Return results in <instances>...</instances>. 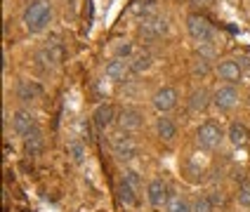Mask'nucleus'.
Listing matches in <instances>:
<instances>
[{"mask_svg": "<svg viewBox=\"0 0 250 212\" xmlns=\"http://www.w3.org/2000/svg\"><path fill=\"white\" fill-rule=\"evenodd\" d=\"M52 2L50 0H28L24 12H21V21L31 36H38L52 21Z\"/></svg>", "mask_w": 250, "mask_h": 212, "instance_id": "f257e3e1", "label": "nucleus"}, {"mask_svg": "<svg viewBox=\"0 0 250 212\" xmlns=\"http://www.w3.org/2000/svg\"><path fill=\"white\" fill-rule=\"evenodd\" d=\"M85 154H87V151H85V146L81 141H71L69 144V155L73 158V163H83Z\"/></svg>", "mask_w": 250, "mask_h": 212, "instance_id": "393cba45", "label": "nucleus"}, {"mask_svg": "<svg viewBox=\"0 0 250 212\" xmlns=\"http://www.w3.org/2000/svg\"><path fill=\"white\" fill-rule=\"evenodd\" d=\"M12 130L14 135H19V137H28L33 130H38V123H36V116L26 109H19V111H14L12 116Z\"/></svg>", "mask_w": 250, "mask_h": 212, "instance_id": "9d476101", "label": "nucleus"}, {"mask_svg": "<svg viewBox=\"0 0 250 212\" xmlns=\"http://www.w3.org/2000/svg\"><path fill=\"white\" fill-rule=\"evenodd\" d=\"M177 99H180L177 90L170 87V85H163V87H158V90L153 92L151 104L158 113H167V111H172V109L177 106Z\"/></svg>", "mask_w": 250, "mask_h": 212, "instance_id": "1a4fd4ad", "label": "nucleus"}, {"mask_svg": "<svg viewBox=\"0 0 250 212\" xmlns=\"http://www.w3.org/2000/svg\"><path fill=\"white\" fill-rule=\"evenodd\" d=\"M215 71H217V78L229 85H236L243 78V69H241V64H238L236 59H224V61L217 64Z\"/></svg>", "mask_w": 250, "mask_h": 212, "instance_id": "f8f14e48", "label": "nucleus"}, {"mask_svg": "<svg viewBox=\"0 0 250 212\" xmlns=\"http://www.w3.org/2000/svg\"><path fill=\"white\" fill-rule=\"evenodd\" d=\"M191 71H194V76H208V71H210V64H208V59L206 57H201V59H196L194 61V66H191Z\"/></svg>", "mask_w": 250, "mask_h": 212, "instance_id": "bb28decb", "label": "nucleus"}, {"mask_svg": "<svg viewBox=\"0 0 250 212\" xmlns=\"http://www.w3.org/2000/svg\"><path fill=\"white\" fill-rule=\"evenodd\" d=\"M109 144H111V151L118 160H132V158H137V154H139L137 141L130 137V132H118V135H113Z\"/></svg>", "mask_w": 250, "mask_h": 212, "instance_id": "7ed1b4c3", "label": "nucleus"}, {"mask_svg": "<svg viewBox=\"0 0 250 212\" xmlns=\"http://www.w3.org/2000/svg\"><path fill=\"white\" fill-rule=\"evenodd\" d=\"M116 196L121 200V205H125V208H135V205H137V191L127 182H123V179L116 186Z\"/></svg>", "mask_w": 250, "mask_h": 212, "instance_id": "aec40b11", "label": "nucleus"}, {"mask_svg": "<svg viewBox=\"0 0 250 212\" xmlns=\"http://www.w3.org/2000/svg\"><path fill=\"white\" fill-rule=\"evenodd\" d=\"M248 127L243 125V123H238V120H234L231 125H229V130H227V139L231 141L234 146H246L248 144Z\"/></svg>", "mask_w": 250, "mask_h": 212, "instance_id": "a211bd4d", "label": "nucleus"}, {"mask_svg": "<svg viewBox=\"0 0 250 212\" xmlns=\"http://www.w3.org/2000/svg\"><path fill=\"white\" fill-rule=\"evenodd\" d=\"M92 118H95V125L99 130H106V127H111L116 123V111H113L111 104H99Z\"/></svg>", "mask_w": 250, "mask_h": 212, "instance_id": "f3484780", "label": "nucleus"}, {"mask_svg": "<svg viewBox=\"0 0 250 212\" xmlns=\"http://www.w3.org/2000/svg\"><path fill=\"white\" fill-rule=\"evenodd\" d=\"M36 61L41 64L42 69H57L62 61H64V47H62V42L59 40H52V42H45L41 50H38V55H36Z\"/></svg>", "mask_w": 250, "mask_h": 212, "instance_id": "423d86ee", "label": "nucleus"}, {"mask_svg": "<svg viewBox=\"0 0 250 212\" xmlns=\"http://www.w3.org/2000/svg\"><path fill=\"white\" fill-rule=\"evenodd\" d=\"M156 135L163 141H172L177 137V125L172 118H167L166 113H161V118H156Z\"/></svg>", "mask_w": 250, "mask_h": 212, "instance_id": "4468645a", "label": "nucleus"}, {"mask_svg": "<svg viewBox=\"0 0 250 212\" xmlns=\"http://www.w3.org/2000/svg\"><path fill=\"white\" fill-rule=\"evenodd\" d=\"M116 123L121 127V132H135L142 127L144 123V116L139 109H132V106H125L123 111L118 113V118H116Z\"/></svg>", "mask_w": 250, "mask_h": 212, "instance_id": "9b49d317", "label": "nucleus"}, {"mask_svg": "<svg viewBox=\"0 0 250 212\" xmlns=\"http://www.w3.org/2000/svg\"><path fill=\"white\" fill-rule=\"evenodd\" d=\"M42 95V87L36 80H19L17 83V97L21 101H36Z\"/></svg>", "mask_w": 250, "mask_h": 212, "instance_id": "2eb2a0df", "label": "nucleus"}, {"mask_svg": "<svg viewBox=\"0 0 250 212\" xmlns=\"http://www.w3.org/2000/svg\"><path fill=\"white\" fill-rule=\"evenodd\" d=\"M208 104H212V95H208V90H203V87H196L189 95V111L201 113L208 109Z\"/></svg>", "mask_w": 250, "mask_h": 212, "instance_id": "dca6fc26", "label": "nucleus"}, {"mask_svg": "<svg viewBox=\"0 0 250 212\" xmlns=\"http://www.w3.org/2000/svg\"><path fill=\"white\" fill-rule=\"evenodd\" d=\"M123 182H127L130 186H132V189H135V191H139V186H142V184H139V177H137V172H135V170H127V172H123Z\"/></svg>", "mask_w": 250, "mask_h": 212, "instance_id": "cd10ccee", "label": "nucleus"}, {"mask_svg": "<svg viewBox=\"0 0 250 212\" xmlns=\"http://www.w3.org/2000/svg\"><path fill=\"white\" fill-rule=\"evenodd\" d=\"M151 55L149 52H139V55H135L132 59H130V69H132V73H144V71L151 69Z\"/></svg>", "mask_w": 250, "mask_h": 212, "instance_id": "412c9836", "label": "nucleus"}, {"mask_svg": "<svg viewBox=\"0 0 250 212\" xmlns=\"http://www.w3.org/2000/svg\"><path fill=\"white\" fill-rule=\"evenodd\" d=\"M236 200H238V205H243V208H250V179H246V182L238 184Z\"/></svg>", "mask_w": 250, "mask_h": 212, "instance_id": "b1692460", "label": "nucleus"}, {"mask_svg": "<svg viewBox=\"0 0 250 212\" xmlns=\"http://www.w3.org/2000/svg\"><path fill=\"white\" fill-rule=\"evenodd\" d=\"M187 31H189V36H191L196 42H201V45L212 42V38H215V31L210 26V21L206 17H201V14H189V17H187Z\"/></svg>", "mask_w": 250, "mask_h": 212, "instance_id": "20e7f679", "label": "nucleus"}, {"mask_svg": "<svg viewBox=\"0 0 250 212\" xmlns=\"http://www.w3.org/2000/svg\"><path fill=\"white\" fill-rule=\"evenodd\" d=\"M130 55H132V42H121V45L116 47V57H121V59H127Z\"/></svg>", "mask_w": 250, "mask_h": 212, "instance_id": "c85d7f7f", "label": "nucleus"}, {"mask_svg": "<svg viewBox=\"0 0 250 212\" xmlns=\"http://www.w3.org/2000/svg\"><path fill=\"white\" fill-rule=\"evenodd\" d=\"M106 78L111 80V83H123L125 78L132 73V69H130V59H121V57H113L111 61L106 64Z\"/></svg>", "mask_w": 250, "mask_h": 212, "instance_id": "ddd939ff", "label": "nucleus"}, {"mask_svg": "<svg viewBox=\"0 0 250 212\" xmlns=\"http://www.w3.org/2000/svg\"><path fill=\"white\" fill-rule=\"evenodd\" d=\"M227 137V132L222 130L220 123H215V120H206V123H201L198 130H196V141H198V146L203 149V151H215L222 139Z\"/></svg>", "mask_w": 250, "mask_h": 212, "instance_id": "f03ea898", "label": "nucleus"}, {"mask_svg": "<svg viewBox=\"0 0 250 212\" xmlns=\"http://www.w3.org/2000/svg\"><path fill=\"white\" fill-rule=\"evenodd\" d=\"M170 196H172V193H170V186H167L166 179L156 177V179H151V182L146 184V200H149V205L156 208V210L166 208Z\"/></svg>", "mask_w": 250, "mask_h": 212, "instance_id": "0eeeda50", "label": "nucleus"}, {"mask_svg": "<svg viewBox=\"0 0 250 212\" xmlns=\"http://www.w3.org/2000/svg\"><path fill=\"white\" fill-rule=\"evenodd\" d=\"M24 149H26L28 155H41L42 149H45V139H42V132L41 130H33L28 137H24Z\"/></svg>", "mask_w": 250, "mask_h": 212, "instance_id": "6ab92c4d", "label": "nucleus"}, {"mask_svg": "<svg viewBox=\"0 0 250 212\" xmlns=\"http://www.w3.org/2000/svg\"><path fill=\"white\" fill-rule=\"evenodd\" d=\"M191 212H212V200L208 196H198L191 203Z\"/></svg>", "mask_w": 250, "mask_h": 212, "instance_id": "a878e982", "label": "nucleus"}, {"mask_svg": "<svg viewBox=\"0 0 250 212\" xmlns=\"http://www.w3.org/2000/svg\"><path fill=\"white\" fill-rule=\"evenodd\" d=\"M132 14H137V17H142V19H146V17H151V14H156L153 12V0H139V2H135L132 5Z\"/></svg>", "mask_w": 250, "mask_h": 212, "instance_id": "5701e85b", "label": "nucleus"}, {"mask_svg": "<svg viewBox=\"0 0 250 212\" xmlns=\"http://www.w3.org/2000/svg\"><path fill=\"white\" fill-rule=\"evenodd\" d=\"M238 99L241 97H238L236 85L224 83V85H220V87L212 92V106H215L220 113H227V111H231V109H236Z\"/></svg>", "mask_w": 250, "mask_h": 212, "instance_id": "39448f33", "label": "nucleus"}, {"mask_svg": "<svg viewBox=\"0 0 250 212\" xmlns=\"http://www.w3.org/2000/svg\"><path fill=\"white\" fill-rule=\"evenodd\" d=\"M137 33L144 38V40H156V38H163L167 33V19L166 17H158V14H151L146 19H142Z\"/></svg>", "mask_w": 250, "mask_h": 212, "instance_id": "6e6552de", "label": "nucleus"}, {"mask_svg": "<svg viewBox=\"0 0 250 212\" xmlns=\"http://www.w3.org/2000/svg\"><path fill=\"white\" fill-rule=\"evenodd\" d=\"M166 212H191V203L180 193H172L166 205Z\"/></svg>", "mask_w": 250, "mask_h": 212, "instance_id": "4be33fe9", "label": "nucleus"}, {"mask_svg": "<svg viewBox=\"0 0 250 212\" xmlns=\"http://www.w3.org/2000/svg\"><path fill=\"white\" fill-rule=\"evenodd\" d=\"M194 5H198V7H212L215 5V0H191Z\"/></svg>", "mask_w": 250, "mask_h": 212, "instance_id": "c756f323", "label": "nucleus"}]
</instances>
